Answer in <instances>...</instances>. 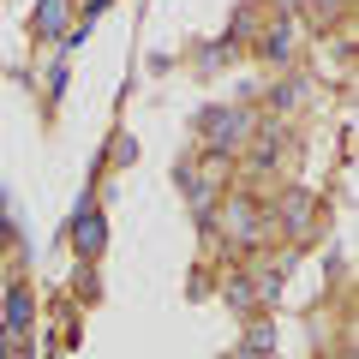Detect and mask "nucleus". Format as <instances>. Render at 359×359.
Returning <instances> with one entry per match:
<instances>
[{
    "label": "nucleus",
    "instance_id": "10",
    "mask_svg": "<svg viewBox=\"0 0 359 359\" xmlns=\"http://www.w3.org/2000/svg\"><path fill=\"white\" fill-rule=\"evenodd\" d=\"M287 13H341L347 0H282Z\"/></svg>",
    "mask_w": 359,
    "mask_h": 359
},
{
    "label": "nucleus",
    "instance_id": "9",
    "mask_svg": "<svg viewBox=\"0 0 359 359\" xmlns=\"http://www.w3.org/2000/svg\"><path fill=\"white\" fill-rule=\"evenodd\" d=\"M222 294H228V306H233V311H257V306H252V282H245V276H233Z\"/></svg>",
    "mask_w": 359,
    "mask_h": 359
},
{
    "label": "nucleus",
    "instance_id": "4",
    "mask_svg": "<svg viewBox=\"0 0 359 359\" xmlns=\"http://www.w3.org/2000/svg\"><path fill=\"white\" fill-rule=\"evenodd\" d=\"M269 222H282L287 233H311V222H318V198H311V192H287L282 204L269 210Z\"/></svg>",
    "mask_w": 359,
    "mask_h": 359
},
{
    "label": "nucleus",
    "instance_id": "8",
    "mask_svg": "<svg viewBox=\"0 0 359 359\" xmlns=\"http://www.w3.org/2000/svg\"><path fill=\"white\" fill-rule=\"evenodd\" d=\"M287 48H294V30H287V25H276V30L264 36V60H276V66H282V60H287Z\"/></svg>",
    "mask_w": 359,
    "mask_h": 359
},
{
    "label": "nucleus",
    "instance_id": "13",
    "mask_svg": "<svg viewBox=\"0 0 359 359\" xmlns=\"http://www.w3.org/2000/svg\"><path fill=\"white\" fill-rule=\"evenodd\" d=\"M102 6H108V0H84V30L96 25V13H102Z\"/></svg>",
    "mask_w": 359,
    "mask_h": 359
},
{
    "label": "nucleus",
    "instance_id": "6",
    "mask_svg": "<svg viewBox=\"0 0 359 359\" xmlns=\"http://www.w3.org/2000/svg\"><path fill=\"white\" fill-rule=\"evenodd\" d=\"M30 306H36V299H30V287H6V330H30Z\"/></svg>",
    "mask_w": 359,
    "mask_h": 359
},
{
    "label": "nucleus",
    "instance_id": "3",
    "mask_svg": "<svg viewBox=\"0 0 359 359\" xmlns=\"http://www.w3.org/2000/svg\"><path fill=\"white\" fill-rule=\"evenodd\" d=\"M72 240H78V257H102V245H108V222H102V210L90 204V192L78 198V216H72Z\"/></svg>",
    "mask_w": 359,
    "mask_h": 359
},
{
    "label": "nucleus",
    "instance_id": "12",
    "mask_svg": "<svg viewBox=\"0 0 359 359\" xmlns=\"http://www.w3.org/2000/svg\"><path fill=\"white\" fill-rule=\"evenodd\" d=\"M60 90H66V60H54L48 66V96H60Z\"/></svg>",
    "mask_w": 359,
    "mask_h": 359
},
{
    "label": "nucleus",
    "instance_id": "1",
    "mask_svg": "<svg viewBox=\"0 0 359 359\" xmlns=\"http://www.w3.org/2000/svg\"><path fill=\"white\" fill-rule=\"evenodd\" d=\"M252 126H257L252 108H210V114L198 120V132H204V156H210V162H228L233 144H240Z\"/></svg>",
    "mask_w": 359,
    "mask_h": 359
},
{
    "label": "nucleus",
    "instance_id": "7",
    "mask_svg": "<svg viewBox=\"0 0 359 359\" xmlns=\"http://www.w3.org/2000/svg\"><path fill=\"white\" fill-rule=\"evenodd\" d=\"M264 353H276V323L257 318L252 330H245V359H264Z\"/></svg>",
    "mask_w": 359,
    "mask_h": 359
},
{
    "label": "nucleus",
    "instance_id": "2",
    "mask_svg": "<svg viewBox=\"0 0 359 359\" xmlns=\"http://www.w3.org/2000/svg\"><path fill=\"white\" fill-rule=\"evenodd\" d=\"M222 228H228L233 245H257V240H264V228H269V204H257V198H228Z\"/></svg>",
    "mask_w": 359,
    "mask_h": 359
},
{
    "label": "nucleus",
    "instance_id": "11",
    "mask_svg": "<svg viewBox=\"0 0 359 359\" xmlns=\"http://www.w3.org/2000/svg\"><path fill=\"white\" fill-rule=\"evenodd\" d=\"M132 156H138V138H114V156L108 162H132Z\"/></svg>",
    "mask_w": 359,
    "mask_h": 359
},
{
    "label": "nucleus",
    "instance_id": "5",
    "mask_svg": "<svg viewBox=\"0 0 359 359\" xmlns=\"http://www.w3.org/2000/svg\"><path fill=\"white\" fill-rule=\"evenodd\" d=\"M36 30L42 36H66L72 30V0H36Z\"/></svg>",
    "mask_w": 359,
    "mask_h": 359
}]
</instances>
